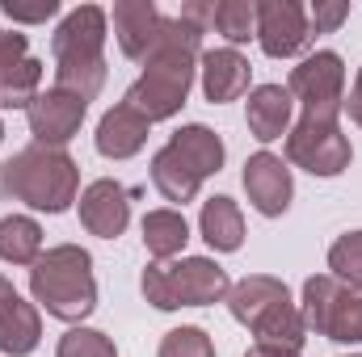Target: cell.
<instances>
[{"mask_svg":"<svg viewBox=\"0 0 362 357\" xmlns=\"http://www.w3.org/2000/svg\"><path fill=\"white\" fill-rule=\"evenodd\" d=\"M202 34L206 30H198L185 17H165L160 38H156V47L144 59V76L127 89L122 101L135 105L148 122L173 118L181 105H185L189 89H194L198 59H202Z\"/></svg>","mask_w":362,"mask_h":357,"instance_id":"cell-1","label":"cell"},{"mask_svg":"<svg viewBox=\"0 0 362 357\" xmlns=\"http://www.w3.org/2000/svg\"><path fill=\"white\" fill-rule=\"evenodd\" d=\"M81 193V164L64 147L30 143L0 164V198L25 202L30 210L64 214Z\"/></svg>","mask_w":362,"mask_h":357,"instance_id":"cell-2","label":"cell"},{"mask_svg":"<svg viewBox=\"0 0 362 357\" xmlns=\"http://www.w3.org/2000/svg\"><path fill=\"white\" fill-rule=\"evenodd\" d=\"M4 13L13 17V21H47V17H55L59 13V0H38V4H17V0H4Z\"/></svg>","mask_w":362,"mask_h":357,"instance_id":"cell-30","label":"cell"},{"mask_svg":"<svg viewBox=\"0 0 362 357\" xmlns=\"http://www.w3.org/2000/svg\"><path fill=\"white\" fill-rule=\"evenodd\" d=\"M0 143H4V122H0Z\"/></svg>","mask_w":362,"mask_h":357,"instance_id":"cell-33","label":"cell"},{"mask_svg":"<svg viewBox=\"0 0 362 357\" xmlns=\"http://www.w3.org/2000/svg\"><path fill=\"white\" fill-rule=\"evenodd\" d=\"M346 17H350L346 0H316L312 13H308V25H312V34H333Z\"/></svg>","mask_w":362,"mask_h":357,"instance_id":"cell-29","label":"cell"},{"mask_svg":"<svg viewBox=\"0 0 362 357\" xmlns=\"http://www.w3.org/2000/svg\"><path fill=\"white\" fill-rule=\"evenodd\" d=\"M148 131H152V122H148L135 105L118 101L114 109H105V114H101L93 143H97V152H101L105 160H131L135 152H144Z\"/></svg>","mask_w":362,"mask_h":357,"instance_id":"cell-16","label":"cell"},{"mask_svg":"<svg viewBox=\"0 0 362 357\" xmlns=\"http://www.w3.org/2000/svg\"><path fill=\"white\" fill-rule=\"evenodd\" d=\"M211 25L228 42H249L257 38V0H219L211 13Z\"/></svg>","mask_w":362,"mask_h":357,"instance_id":"cell-25","label":"cell"},{"mask_svg":"<svg viewBox=\"0 0 362 357\" xmlns=\"http://www.w3.org/2000/svg\"><path fill=\"white\" fill-rule=\"evenodd\" d=\"M189 240V223L185 214L173 210V206H160V210H148L144 214V248L156 257V261H169L177 257Z\"/></svg>","mask_w":362,"mask_h":357,"instance_id":"cell-22","label":"cell"},{"mask_svg":"<svg viewBox=\"0 0 362 357\" xmlns=\"http://www.w3.org/2000/svg\"><path fill=\"white\" fill-rule=\"evenodd\" d=\"M156 357H215V341H211L202 328L181 324V328H173V332H165L160 353Z\"/></svg>","mask_w":362,"mask_h":357,"instance_id":"cell-28","label":"cell"},{"mask_svg":"<svg viewBox=\"0 0 362 357\" xmlns=\"http://www.w3.org/2000/svg\"><path fill=\"white\" fill-rule=\"evenodd\" d=\"M81 223L97 240H118L127 231V223H131V193L110 177L85 185V193H81Z\"/></svg>","mask_w":362,"mask_h":357,"instance_id":"cell-14","label":"cell"},{"mask_svg":"<svg viewBox=\"0 0 362 357\" xmlns=\"http://www.w3.org/2000/svg\"><path fill=\"white\" fill-rule=\"evenodd\" d=\"M85 114H89V101H85V97L64 92V89H47L30 101L25 122H30L34 143H42V147H64L68 139H76Z\"/></svg>","mask_w":362,"mask_h":357,"instance_id":"cell-10","label":"cell"},{"mask_svg":"<svg viewBox=\"0 0 362 357\" xmlns=\"http://www.w3.org/2000/svg\"><path fill=\"white\" fill-rule=\"evenodd\" d=\"M160 25H165V17H160V8L152 0H118L114 4V38H118L127 59L144 63L148 51L160 38Z\"/></svg>","mask_w":362,"mask_h":357,"instance_id":"cell-17","label":"cell"},{"mask_svg":"<svg viewBox=\"0 0 362 357\" xmlns=\"http://www.w3.org/2000/svg\"><path fill=\"white\" fill-rule=\"evenodd\" d=\"M152 185L160 189L165 202H181V206H185V202H194V193L202 189V177L165 143V147L152 156Z\"/></svg>","mask_w":362,"mask_h":357,"instance_id":"cell-23","label":"cell"},{"mask_svg":"<svg viewBox=\"0 0 362 357\" xmlns=\"http://www.w3.org/2000/svg\"><path fill=\"white\" fill-rule=\"evenodd\" d=\"M240 181H245L249 202H253L266 219L286 214V206H291V198H295V181H291V169L282 164V156H274V152L249 156V160H245V177Z\"/></svg>","mask_w":362,"mask_h":357,"instance_id":"cell-13","label":"cell"},{"mask_svg":"<svg viewBox=\"0 0 362 357\" xmlns=\"http://www.w3.org/2000/svg\"><path fill=\"white\" fill-rule=\"evenodd\" d=\"M169 147H173L202 181L223 169V139H219L211 126H202V122H189V126L173 131V135H169Z\"/></svg>","mask_w":362,"mask_h":357,"instance_id":"cell-21","label":"cell"},{"mask_svg":"<svg viewBox=\"0 0 362 357\" xmlns=\"http://www.w3.org/2000/svg\"><path fill=\"white\" fill-rule=\"evenodd\" d=\"M30 294L34 303L64 320L81 324L97 307V277H93V257L81 244H55L30 265Z\"/></svg>","mask_w":362,"mask_h":357,"instance_id":"cell-4","label":"cell"},{"mask_svg":"<svg viewBox=\"0 0 362 357\" xmlns=\"http://www.w3.org/2000/svg\"><path fill=\"white\" fill-rule=\"evenodd\" d=\"M198 231L202 240L215 248V253H236L245 244V214L232 198H206L202 202V214H198Z\"/></svg>","mask_w":362,"mask_h":357,"instance_id":"cell-20","label":"cell"},{"mask_svg":"<svg viewBox=\"0 0 362 357\" xmlns=\"http://www.w3.org/2000/svg\"><path fill=\"white\" fill-rule=\"evenodd\" d=\"M329 269H333V277H341L350 286H362V231H346L329 248Z\"/></svg>","mask_w":362,"mask_h":357,"instance_id":"cell-27","label":"cell"},{"mask_svg":"<svg viewBox=\"0 0 362 357\" xmlns=\"http://www.w3.org/2000/svg\"><path fill=\"white\" fill-rule=\"evenodd\" d=\"M257 42L270 59H291L312 42L308 8L299 0H257Z\"/></svg>","mask_w":362,"mask_h":357,"instance_id":"cell-11","label":"cell"},{"mask_svg":"<svg viewBox=\"0 0 362 357\" xmlns=\"http://www.w3.org/2000/svg\"><path fill=\"white\" fill-rule=\"evenodd\" d=\"M286 160L312 177H341L354 160L350 139L341 135L337 122L325 118H299L286 135Z\"/></svg>","mask_w":362,"mask_h":357,"instance_id":"cell-9","label":"cell"},{"mask_svg":"<svg viewBox=\"0 0 362 357\" xmlns=\"http://www.w3.org/2000/svg\"><path fill=\"white\" fill-rule=\"evenodd\" d=\"M42 341V315L34 303H25L13 282L0 277V353L8 357H25L38 349Z\"/></svg>","mask_w":362,"mask_h":357,"instance_id":"cell-15","label":"cell"},{"mask_svg":"<svg viewBox=\"0 0 362 357\" xmlns=\"http://www.w3.org/2000/svg\"><path fill=\"white\" fill-rule=\"evenodd\" d=\"M346 109H350V122L362 126V68H358V80H354V92L346 97Z\"/></svg>","mask_w":362,"mask_h":357,"instance_id":"cell-31","label":"cell"},{"mask_svg":"<svg viewBox=\"0 0 362 357\" xmlns=\"http://www.w3.org/2000/svg\"><path fill=\"white\" fill-rule=\"evenodd\" d=\"M198 72H202V97L211 105H223V101H236L240 92L249 89V59L232 47H219V51H202L198 59Z\"/></svg>","mask_w":362,"mask_h":357,"instance_id":"cell-18","label":"cell"},{"mask_svg":"<svg viewBox=\"0 0 362 357\" xmlns=\"http://www.w3.org/2000/svg\"><path fill=\"white\" fill-rule=\"evenodd\" d=\"M228 311L236 324H245L257 345H274V349H303L308 341V324L303 311L291 303V290L270 277V273H249L240 282H232L228 290Z\"/></svg>","mask_w":362,"mask_h":357,"instance_id":"cell-3","label":"cell"},{"mask_svg":"<svg viewBox=\"0 0 362 357\" xmlns=\"http://www.w3.org/2000/svg\"><path fill=\"white\" fill-rule=\"evenodd\" d=\"M51 55H55V89L93 101L105 85V8L101 4L72 8L51 38Z\"/></svg>","mask_w":362,"mask_h":357,"instance_id":"cell-5","label":"cell"},{"mask_svg":"<svg viewBox=\"0 0 362 357\" xmlns=\"http://www.w3.org/2000/svg\"><path fill=\"white\" fill-rule=\"evenodd\" d=\"M38 257H42V227L30 214H4L0 219V261L34 265Z\"/></svg>","mask_w":362,"mask_h":357,"instance_id":"cell-24","label":"cell"},{"mask_svg":"<svg viewBox=\"0 0 362 357\" xmlns=\"http://www.w3.org/2000/svg\"><path fill=\"white\" fill-rule=\"evenodd\" d=\"M42 85V63L30 55L25 34L0 30V109H30Z\"/></svg>","mask_w":362,"mask_h":357,"instance_id":"cell-12","label":"cell"},{"mask_svg":"<svg viewBox=\"0 0 362 357\" xmlns=\"http://www.w3.org/2000/svg\"><path fill=\"white\" fill-rule=\"evenodd\" d=\"M144 298L156 311H177V307H215L228 298L232 277L215 265L211 257H181L173 265L156 261L139 277Z\"/></svg>","mask_w":362,"mask_h":357,"instance_id":"cell-6","label":"cell"},{"mask_svg":"<svg viewBox=\"0 0 362 357\" xmlns=\"http://www.w3.org/2000/svg\"><path fill=\"white\" fill-rule=\"evenodd\" d=\"M350 357H362V353H350Z\"/></svg>","mask_w":362,"mask_h":357,"instance_id":"cell-34","label":"cell"},{"mask_svg":"<svg viewBox=\"0 0 362 357\" xmlns=\"http://www.w3.org/2000/svg\"><path fill=\"white\" fill-rule=\"evenodd\" d=\"M55 357H118V349H114V341H110L105 332H97V328H68V332L59 337Z\"/></svg>","mask_w":362,"mask_h":357,"instance_id":"cell-26","label":"cell"},{"mask_svg":"<svg viewBox=\"0 0 362 357\" xmlns=\"http://www.w3.org/2000/svg\"><path fill=\"white\" fill-rule=\"evenodd\" d=\"M291 109H295V97L282 89V85H257L249 92V131L253 139L274 143L282 135H291Z\"/></svg>","mask_w":362,"mask_h":357,"instance_id":"cell-19","label":"cell"},{"mask_svg":"<svg viewBox=\"0 0 362 357\" xmlns=\"http://www.w3.org/2000/svg\"><path fill=\"white\" fill-rule=\"evenodd\" d=\"M303 324L316 337L337 345H362V286H350L333 273L303 282Z\"/></svg>","mask_w":362,"mask_h":357,"instance_id":"cell-7","label":"cell"},{"mask_svg":"<svg viewBox=\"0 0 362 357\" xmlns=\"http://www.w3.org/2000/svg\"><path fill=\"white\" fill-rule=\"evenodd\" d=\"M286 92L303 105V118H325L337 122L346 109V63L337 51H316L299 68H291Z\"/></svg>","mask_w":362,"mask_h":357,"instance_id":"cell-8","label":"cell"},{"mask_svg":"<svg viewBox=\"0 0 362 357\" xmlns=\"http://www.w3.org/2000/svg\"><path fill=\"white\" fill-rule=\"evenodd\" d=\"M245 357H299L295 349H274V345H253Z\"/></svg>","mask_w":362,"mask_h":357,"instance_id":"cell-32","label":"cell"}]
</instances>
